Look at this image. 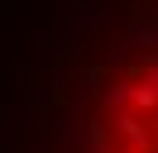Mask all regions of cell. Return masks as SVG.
<instances>
[{
	"mask_svg": "<svg viewBox=\"0 0 158 153\" xmlns=\"http://www.w3.org/2000/svg\"><path fill=\"white\" fill-rule=\"evenodd\" d=\"M48 153H158V0H129L86 48Z\"/></svg>",
	"mask_w": 158,
	"mask_h": 153,
	"instance_id": "6da1fadb",
	"label": "cell"
}]
</instances>
